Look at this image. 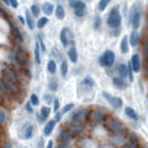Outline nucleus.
I'll list each match as a JSON object with an SVG mask.
<instances>
[{
    "label": "nucleus",
    "instance_id": "1",
    "mask_svg": "<svg viewBox=\"0 0 148 148\" xmlns=\"http://www.w3.org/2000/svg\"><path fill=\"white\" fill-rule=\"evenodd\" d=\"M121 25H122V14L120 12V8L112 7L107 16V26L109 27L113 36H117L120 34Z\"/></svg>",
    "mask_w": 148,
    "mask_h": 148
},
{
    "label": "nucleus",
    "instance_id": "2",
    "mask_svg": "<svg viewBox=\"0 0 148 148\" xmlns=\"http://www.w3.org/2000/svg\"><path fill=\"white\" fill-rule=\"evenodd\" d=\"M142 14H143V5L142 3H135L131 5L130 13H129V21L134 30H138L142 23Z\"/></svg>",
    "mask_w": 148,
    "mask_h": 148
},
{
    "label": "nucleus",
    "instance_id": "3",
    "mask_svg": "<svg viewBox=\"0 0 148 148\" xmlns=\"http://www.w3.org/2000/svg\"><path fill=\"white\" fill-rule=\"evenodd\" d=\"M1 75L9 78L10 81L17 83L18 86L22 84V75H21V73L18 72L16 68H13L12 65H4V66L1 68Z\"/></svg>",
    "mask_w": 148,
    "mask_h": 148
},
{
    "label": "nucleus",
    "instance_id": "4",
    "mask_svg": "<svg viewBox=\"0 0 148 148\" xmlns=\"http://www.w3.org/2000/svg\"><path fill=\"white\" fill-rule=\"evenodd\" d=\"M97 62H99L100 66L105 68V69H109V68H112L116 62V53L112 51V49H105V51L99 56Z\"/></svg>",
    "mask_w": 148,
    "mask_h": 148
},
{
    "label": "nucleus",
    "instance_id": "5",
    "mask_svg": "<svg viewBox=\"0 0 148 148\" xmlns=\"http://www.w3.org/2000/svg\"><path fill=\"white\" fill-rule=\"evenodd\" d=\"M34 134H35V129H34L33 123L30 122L25 123L23 126H21L18 129V139H21V140H31L34 138Z\"/></svg>",
    "mask_w": 148,
    "mask_h": 148
},
{
    "label": "nucleus",
    "instance_id": "6",
    "mask_svg": "<svg viewBox=\"0 0 148 148\" xmlns=\"http://www.w3.org/2000/svg\"><path fill=\"white\" fill-rule=\"evenodd\" d=\"M107 129L112 134H116V135H121V134L125 133V125L122 123V121L116 120V118H112V120L108 121Z\"/></svg>",
    "mask_w": 148,
    "mask_h": 148
},
{
    "label": "nucleus",
    "instance_id": "7",
    "mask_svg": "<svg viewBox=\"0 0 148 148\" xmlns=\"http://www.w3.org/2000/svg\"><path fill=\"white\" fill-rule=\"evenodd\" d=\"M60 42H61L62 47L68 48L72 43H74V36H73V33L69 27H62L61 31H60Z\"/></svg>",
    "mask_w": 148,
    "mask_h": 148
},
{
    "label": "nucleus",
    "instance_id": "8",
    "mask_svg": "<svg viewBox=\"0 0 148 148\" xmlns=\"http://www.w3.org/2000/svg\"><path fill=\"white\" fill-rule=\"evenodd\" d=\"M8 22H9L10 34L13 35L14 40L20 42V43H23V40H25V36H23V34H22V31H21V29L18 27V26L16 25L14 22H12V21H8Z\"/></svg>",
    "mask_w": 148,
    "mask_h": 148
},
{
    "label": "nucleus",
    "instance_id": "9",
    "mask_svg": "<svg viewBox=\"0 0 148 148\" xmlns=\"http://www.w3.org/2000/svg\"><path fill=\"white\" fill-rule=\"evenodd\" d=\"M129 64H130V66H131V69H133L134 73H139L142 70V60H140V56H139L138 53H134L133 56H131Z\"/></svg>",
    "mask_w": 148,
    "mask_h": 148
},
{
    "label": "nucleus",
    "instance_id": "10",
    "mask_svg": "<svg viewBox=\"0 0 148 148\" xmlns=\"http://www.w3.org/2000/svg\"><path fill=\"white\" fill-rule=\"evenodd\" d=\"M90 117H91V121L94 123H101L103 121L105 120V118H107V116H105V112L103 109H99V108H97V109H94L91 112V116H90Z\"/></svg>",
    "mask_w": 148,
    "mask_h": 148
},
{
    "label": "nucleus",
    "instance_id": "11",
    "mask_svg": "<svg viewBox=\"0 0 148 148\" xmlns=\"http://www.w3.org/2000/svg\"><path fill=\"white\" fill-rule=\"evenodd\" d=\"M0 78H1V81L5 83V86L8 87V90L10 91V94H12V95H17L18 92H20V86H18L17 83H14V82L10 81V79L7 78V77L0 75Z\"/></svg>",
    "mask_w": 148,
    "mask_h": 148
},
{
    "label": "nucleus",
    "instance_id": "12",
    "mask_svg": "<svg viewBox=\"0 0 148 148\" xmlns=\"http://www.w3.org/2000/svg\"><path fill=\"white\" fill-rule=\"evenodd\" d=\"M69 7L73 9V12H79V10H87L84 0H68Z\"/></svg>",
    "mask_w": 148,
    "mask_h": 148
},
{
    "label": "nucleus",
    "instance_id": "13",
    "mask_svg": "<svg viewBox=\"0 0 148 148\" xmlns=\"http://www.w3.org/2000/svg\"><path fill=\"white\" fill-rule=\"evenodd\" d=\"M83 129H84V125H83V122H79V121H73L72 123L69 125V133H70V135H79V134L83 131Z\"/></svg>",
    "mask_w": 148,
    "mask_h": 148
},
{
    "label": "nucleus",
    "instance_id": "14",
    "mask_svg": "<svg viewBox=\"0 0 148 148\" xmlns=\"http://www.w3.org/2000/svg\"><path fill=\"white\" fill-rule=\"evenodd\" d=\"M55 127H56V121L52 118V120H48L44 122V127H43V136H49L52 133H53Z\"/></svg>",
    "mask_w": 148,
    "mask_h": 148
},
{
    "label": "nucleus",
    "instance_id": "15",
    "mask_svg": "<svg viewBox=\"0 0 148 148\" xmlns=\"http://www.w3.org/2000/svg\"><path fill=\"white\" fill-rule=\"evenodd\" d=\"M88 116V110L84 109V108H81V109L75 110L72 116V121H79V122H83L84 120Z\"/></svg>",
    "mask_w": 148,
    "mask_h": 148
},
{
    "label": "nucleus",
    "instance_id": "16",
    "mask_svg": "<svg viewBox=\"0 0 148 148\" xmlns=\"http://www.w3.org/2000/svg\"><path fill=\"white\" fill-rule=\"evenodd\" d=\"M112 83L116 88L121 90V91H123V90L127 88V82L125 81V78H121V77H118V75L112 77Z\"/></svg>",
    "mask_w": 148,
    "mask_h": 148
},
{
    "label": "nucleus",
    "instance_id": "17",
    "mask_svg": "<svg viewBox=\"0 0 148 148\" xmlns=\"http://www.w3.org/2000/svg\"><path fill=\"white\" fill-rule=\"evenodd\" d=\"M68 57H69V61L73 62V64H77L78 61V51H77L75 44L72 43L69 47H68Z\"/></svg>",
    "mask_w": 148,
    "mask_h": 148
},
{
    "label": "nucleus",
    "instance_id": "18",
    "mask_svg": "<svg viewBox=\"0 0 148 148\" xmlns=\"http://www.w3.org/2000/svg\"><path fill=\"white\" fill-rule=\"evenodd\" d=\"M79 86H81V87H83V88L86 90V91H90V90H91V88H94V87H95L94 78H92V77H90V75L84 77V78L81 81V83H79Z\"/></svg>",
    "mask_w": 148,
    "mask_h": 148
},
{
    "label": "nucleus",
    "instance_id": "19",
    "mask_svg": "<svg viewBox=\"0 0 148 148\" xmlns=\"http://www.w3.org/2000/svg\"><path fill=\"white\" fill-rule=\"evenodd\" d=\"M129 44L130 47H136L139 43V39H140V34H139L138 30H133L130 34H129Z\"/></svg>",
    "mask_w": 148,
    "mask_h": 148
},
{
    "label": "nucleus",
    "instance_id": "20",
    "mask_svg": "<svg viewBox=\"0 0 148 148\" xmlns=\"http://www.w3.org/2000/svg\"><path fill=\"white\" fill-rule=\"evenodd\" d=\"M108 103H109L110 107H112L113 109H116V110H120L121 108L123 107V100L121 99L120 96H112Z\"/></svg>",
    "mask_w": 148,
    "mask_h": 148
},
{
    "label": "nucleus",
    "instance_id": "21",
    "mask_svg": "<svg viewBox=\"0 0 148 148\" xmlns=\"http://www.w3.org/2000/svg\"><path fill=\"white\" fill-rule=\"evenodd\" d=\"M25 22H26V25H27L29 30L33 31L34 29H35V20H34V17L31 16V13L29 9L25 10Z\"/></svg>",
    "mask_w": 148,
    "mask_h": 148
},
{
    "label": "nucleus",
    "instance_id": "22",
    "mask_svg": "<svg viewBox=\"0 0 148 148\" xmlns=\"http://www.w3.org/2000/svg\"><path fill=\"white\" fill-rule=\"evenodd\" d=\"M129 49H130L129 38H127V35H125V36H122V39H121V42H120V51H121V53L126 55L129 52Z\"/></svg>",
    "mask_w": 148,
    "mask_h": 148
},
{
    "label": "nucleus",
    "instance_id": "23",
    "mask_svg": "<svg viewBox=\"0 0 148 148\" xmlns=\"http://www.w3.org/2000/svg\"><path fill=\"white\" fill-rule=\"evenodd\" d=\"M38 113H39V116L42 117L43 122H46V121H48V118H49V116H51L52 112H51V108H49L48 105H43Z\"/></svg>",
    "mask_w": 148,
    "mask_h": 148
},
{
    "label": "nucleus",
    "instance_id": "24",
    "mask_svg": "<svg viewBox=\"0 0 148 148\" xmlns=\"http://www.w3.org/2000/svg\"><path fill=\"white\" fill-rule=\"evenodd\" d=\"M34 60L38 65L42 64V52H40V47H39L38 40H35L34 43Z\"/></svg>",
    "mask_w": 148,
    "mask_h": 148
},
{
    "label": "nucleus",
    "instance_id": "25",
    "mask_svg": "<svg viewBox=\"0 0 148 148\" xmlns=\"http://www.w3.org/2000/svg\"><path fill=\"white\" fill-rule=\"evenodd\" d=\"M40 9H42V12L46 14V17H49V16L53 14V12H55V5L52 4V3H44Z\"/></svg>",
    "mask_w": 148,
    "mask_h": 148
},
{
    "label": "nucleus",
    "instance_id": "26",
    "mask_svg": "<svg viewBox=\"0 0 148 148\" xmlns=\"http://www.w3.org/2000/svg\"><path fill=\"white\" fill-rule=\"evenodd\" d=\"M46 69H47V73H48V74H51V75H55L56 72H57V64H56V61H55L53 59H49L48 61H47Z\"/></svg>",
    "mask_w": 148,
    "mask_h": 148
},
{
    "label": "nucleus",
    "instance_id": "27",
    "mask_svg": "<svg viewBox=\"0 0 148 148\" xmlns=\"http://www.w3.org/2000/svg\"><path fill=\"white\" fill-rule=\"evenodd\" d=\"M125 114L127 118H130L131 121H138L139 120V116L138 113L135 112V109L131 107H125Z\"/></svg>",
    "mask_w": 148,
    "mask_h": 148
},
{
    "label": "nucleus",
    "instance_id": "28",
    "mask_svg": "<svg viewBox=\"0 0 148 148\" xmlns=\"http://www.w3.org/2000/svg\"><path fill=\"white\" fill-rule=\"evenodd\" d=\"M57 139H59L61 143H69V142H70V133H69V130L62 129V130L59 133V135H57Z\"/></svg>",
    "mask_w": 148,
    "mask_h": 148
},
{
    "label": "nucleus",
    "instance_id": "29",
    "mask_svg": "<svg viewBox=\"0 0 148 148\" xmlns=\"http://www.w3.org/2000/svg\"><path fill=\"white\" fill-rule=\"evenodd\" d=\"M55 16H56V18L59 21H61V20H64L65 18V9H64V7H62V4H57L56 7H55Z\"/></svg>",
    "mask_w": 148,
    "mask_h": 148
},
{
    "label": "nucleus",
    "instance_id": "30",
    "mask_svg": "<svg viewBox=\"0 0 148 148\" xmlns=\"http://www.w3.org/2000/svg\"><path fill=\"white\" fill-rule=\"evenodd\" d=\"M8 121H9V114H8V110L4 109V108H1V105H0V125H1V126L7 125Z\"/></svg>",
    "mask_w": 148,
    "mask_h": 148
},
{
    "label": "nucleus",
    "instance_id": "31",
    "mask_svg": "<svg viewBox=\"0 0 148 148\" xmlns=\"http://www.w3.org/2000/svg\"><path fill=\"white\" fill-rule=\"evenodd\" d=\"M48 22H49L48 17H46V16H43V17H39L38 21L35 22V27H38L39 30H43V29L46 27L47 25H48Z\"/></svg>",
    "mask_w": 148,
    "mask_h": 148
},
{
    "label": "nucleus",
    "instance_id": "32",
    "mask_svg": "<svg viewBox=\"0 0 148 148\" xmlns=\"http://www.w3.org/2000/svg\"><path fill=\"white\" fill-rule=\"evenodd\" d=\"M48 88L51 92H56L59 90V79L52 77V78L48 79Z\"/></svg>",
    "mask_w": 148,
    "mask_h": 148
},
{
    "label": "nucleus",
    "instance_id": "33",
    "mask_svg": "<svg viewBox=\"0 0 148 148\" xmlns=\"http://www.w3.org/2000/svg\"><path fill=\"white\" fill-rule=\"evenodd\" d=\"M68 72H69V64H68L66 60H61V64H60V74H61L62 78L68 75Z\"/></svg>",
    "mask_w": 148,
    "mask_h": 148
},
{
    "label": "nucleus",
    "instance_id": "34",
    "mask_svg": "<svg viewBox=\"0 0 148 148\" xmlns=\"http://www.w3.org/2000/svg\"><path fill=\"white\" fill-rule=\"evenodd\" d=\"M117 74L121 78H126L127 77V65L126 64H120L117 66Z\"/></svg>",
    "mask_w": 148,
    "mask_h": 148
},
{
    "label": "nucleus",
    "instance_id": "35",
    "mask_svg": "<svg viewBox=\"0 0 148 148\" xmlns=\"http://www.w3.org/2000/svg\"><path fill=\"white\" fill-rule=\"evenodd\" d=\"M29 10H30L31 16H33L34 18H35V17H36V18H39V17H40L42 9H40V7H39L38 4H33V5H31V7H30V9H29Z\"/></svg>",
    "mask_w": 148,
    "mask_h": 148
},
{
    "label": "nucleus",
    "instance_id": "36",
    "mask_svg": "<svg viewBox=\"0 0 148 148\" xmlns=\"http://www.w3.org/2000/svg\"><path fill=\"white\" fill-rule=\"evenodd\" d=\"M101 27H103V20L99 14H96L94 17V30L95 31H101Z\"/></svg>",
    "mask_w": 148,
    "mask_h": 148
},
{
    "label": "nucleus",
    "instance_id": "37",
    "mask_svg": "<svg viewBox=\"0 0 148 148\" xmlns=\"http://www.w3.org/2000/svg\"><path fill=\"white\" fill-rule=\"evenodd\" d=\"M112 3V0H100L99 4H97V10H100V12H103V10L107 9V7Z\"/></svg>",
    "mask_w": 148,
    "mask_h": 148
},
{
    "label": "nucleus",
    "instance_id": "38",
    "mask_svg": "<svg viewBox=\"0 0 148 148\" xmlns=\"http://www.w3.org/2000/svg\"><path fill=\"white\" fill-rule=\"evenodd\" d=\"M29 101L31 103V105L33 107H38L39 103H40V100H39V96L36 94H31L30 95V99H29Z\"/></svg>",
    "mask_w": 148,
    "mask_h": 148
},
{
    "label": "nucleus",
    "instance_id": "39",
    "mask_svg": "<svg viewBox=\"0 0 148 148\" xmlns=\"http://www.w3.org/2000/svg\"><path fill=\"white\" fill-rule=\"evenodd\" d=\"M51 53H52V56H53L55 61H56V60H62V53L56 48V47H53V48L51 49Z\"/></svg>",
    "mask_w": 148,
    "mask_h": 148
},
{
    "label": "nucleus",
    "instance_id": "40",
    "mask_svg": "<svg viewBox=\"0 0 148 148\" xmlns=\"http://www.w3.org/2000/svg\"><path fill=\"white\" fill-rule=\"evenodd\" d=\"M73 108H74V104H73V103H68L66 105H64V107H62V109L60 110V113L64 116V114H66V113H69L70 110L73 109Z\"/></svg>",
    "mask_w": 148,
    "mask_h": 148
},
{
    "label": "nucleus",
    "instance_id": "41",
    "mask_svg": "<svg viewBox=\"0 0 148 148\" xmlns=\"http://www.w3.org/2000/svg\"><path fill=\"white\" fill-rule=\"evenodd\" d=\"M23 110H25L27 114H33V113H34V107L31 105L30 101H26L25 103V105H23Z\"/></svg>",
    "mask_w": 148,
    "mask_h": 148
},
{
    "label": "nucleus",
    "instance_id": "42",
    "mask_svg": "<svg viewBox=\"0 0 148 148\" xmlns=\"http://www.w3.org/2000/svg\"><path fill=\"white\" fill-rule=\"evenodd\" d=\"M52 104H53V112H55V113L59 112V110H60V107H61V103H60V100L55 97L53 101H52Z\"/></svg>",
    "mask_w": 148,
    "mask_h": 148
},
{
    "label": "nucleus",
    "instance_id": "43",
    "mask_svg": "<svg viewBox=\"0 0 148 148\" xmlns=\"http://www.w3.org/2000/svg\"><path fill=\"white\" fill-rule=\"evenodd\" d=\"M43 99H44V101H46L47 104H51V103L53 101L55 97L52 96V94H48V92H46V94H44V96H43Z\"/></svg>",
    "mask_w": 148,
    "mask_h": 148
},
{
    "label": "nucleus",
    "instance_id": "44",
    "mask_svg": "<svg viewBox=\"0 0 148 148\" xmlns=\"http://www.w3.org/2000/svg\"><path fill=\"white\" fill-rule=\"evenodd\" d=\"M127 78H129L130 82L134 81V72H133V69H131V66H130L129 62H127Z\"/></svg>",
    "mask_w": 148,
    "mask_h": 148
},
{
    "label": "nucleus",
    "instance_id": "45",
    "mask_svg": "<svg viewBox=\"0 0 148 148\" xmlns=\"http://www.w3.org/2000/svg\"><path fill=\"white\" fill-rule=\"evenodd\" d=\"M1 148H16L14 142H12V140H5V142H3Z\"/></svg>",
    "mask_w": 148,
    "mask_h": 148
},
{
    "label": "nucleus",
    "instance_id": "46",
    "mask_svg": "<svg viewBox=\"0 0 148 148\" xmlns=\"http://www.w3.org/2000/svg\"><path fill=\"white\" fill-rule=\"evenodd\" d=\"M86 13H87V10H79V12H74V16L77 18H83L86 16Z\"/></svg>",
    "mask_w": 148,
    "mask_h": 148
},
{
    "label": "nucleus",
    "instance_id": "47",
    "mask_svg": "<svg viewBox=\"0 0 148 148\" xmlns=\"http://www.w3.org/2000/svg\"><path fill=\"white\" fill-rule=\"evenodd\" d=\"M101 96L104 97V99L107 100V101H109V100H110V97H112L113 95H112V94H109V92H108V91H103V92H101Z\"/></svg>",
    "mask_w": 148,
    "mask_h": 148
},
{
    "label": "nucleus",
    "instance_id": "48",
    "mask_svg": "<svg viewBox=\"0 0 148 148\" xmlns=\"http://www.w3.org/2000/svg\"><path fill=\"white\" fill-rule=\"evenodd\" d=\"M8 1H9V5L13 9H17L18 8V0H8Z\"/></svg>",
    "mask_w": 148,
    "mask_h": 148
},
{
    "label": "nucleus",
    "instance_id": "49",
    "mask_svg": "<svg viewBox=\"0 0 148 148\" xmlns=\"http://www.w3.org/2000/svg\"><path fill=\"white\" fill-rule=\"evenodd\" d=\"M61 117H62V114L60 113V110H59V112L55 113V118H53V120L56 121V123H57V122H60V121H61Z\"/></svg>",
    "mask_w": 148,
    "mask_h": 148
},
{
    "label": "nucleus",
    "instance_id": "50",
    "mask_svg": "<svg viewBox=\"0 0 148 148\" xmlns=\"http://www.w3.org/2000/svg\"><path fill=\"white\" fill-rule=\"evenodd\" d=\"M36 148H44V139H43V138H39V139H38Z\"/></svg>",
    "mask_w": 148,
    "mask_h": 148
},
{
    "label": "nucleus",
    "instance_id": "51",
    "mask_svg": "<svg viewBox=\"0 0 148 148\" xmlns=\"http://www.w3.org/2000/svg\"><path fill=\"white\" fill-rule=\"evenodd\" d=\"M143 55H144V57H148V40L146 42V44H144V47H143Z\"/></svg>",
    "mask_w": 148,
    "mask_h": 148
},
{
    "label": "nucleus",
    "instance_id": "52",
    "mask_svg": "<svg viewBox=\"0 0 148 148\" xmlns=\"http://www.w3.org/2000/svg\"><path fill=\"white\" fill-rule=\"evenodd\" d=\"M17 20H18V22H20L21 25H26V22H25V17H22V16H17Z\"/></svg>",
    "mask_w": 148,
    "mask_h": 148
},
{
    "label": "nucleus",
    "instance_id": "53",
    "mask_svg": "<svg viewBox=\"0 0 148 148\" xmlns=\"http://www.w3.org/2000/svg\"><path fill=\"white\" fill-rule=\"evenodd\" d=\"M44 148H53V140H48V143L44 146Z\"/></svg>",
    "mask_w": 148,
    "mask_h": 148
},
{
    "label": "nucleus",
    "instance_id": "54",
    "mask_svg": "<svg viewBox=\"0 0 148 148\" xmlns=\"http://www.w3.org/2000/svg\"><path fill=\"white\" fill-rule=\"evenodd\" d=\"M126 148H138L135 146V143H129L127 146H126Z\"/></svg>",
    "mask_w": 148,
    "mask_h": 148
},
{
    "label": "nucleus",
    "instance_id": "55",
    "mask_svg": "<svg viewBox=\"0 0 148 148\" xmlns=\"http://www.w3.org/2000/svg\"><path fill=\"white\" fill-rule=\"evenodd\" d=\"M3 1V4H5V5H9V1H8V0H1Z\"/></svg>",
    "mask_w": 148,
    "mask_h": 148
},
{
    "label": "nucleus",
    "instance_id": "56",
    "mask_svg": "<svg viewBox=\"0 0 148 148\" xmlns=\"http://www.w3.org/2000/svg\"><path fill=\"white\" fill-rule=\"evenodd\" d=\"M146 69H147V72H148V57L146 59Z\"/></svg>",
    "mask_w": 148,
    "mask_h": 148
},
{
    "label": "nucleus",
    "instance_id": "57",
    "mask_svg": "<svg viewBox=\"0 0 148 148\" xmlns=\"http://www.w3.org/2000/svg\"><path fill=\"white\" fill-rule=\"evenodd\" d=\"M1 101H3V95L0 94V104H1Z\"/></svg>",
    "mask_w": 148,
    "mask_h": 148
},
{
    "label": "nucleus",
    "instance_id": "58",
    "mask_svg": "<svg viewBox=\"0 0 148 148\" xmlns=\"http://www.w3.org/2000/svg\"><path fill=\"white\" fill-rule=\"evenodd\" d=\"M20 148H27V146H22V147H20Z\"/></svg>",
    "mask_w": 148,
    "mask_h": 148
},
{
    "label": "nucleus",
    "instance_id": "59",
    "mask_svg": "<svg viewBox=\"0 0 148 148\" xmlns=\"http://www.w3.org/2000/svg\"><path fill=\"white\" fill-rule=\"evenodd\" d=\"M0 148H1V144H0Z\"/></svg>",
    "mask_w": 148,
    "mask_h": 148
},
{
    "label": "nucleus",
    "instance_id": "60",
    "mask_svg": "<svg viewBox=\"0 0 148 148\" xmlns=\"http://www.w3.org/2000/svg\"><path fill=\"white\" fill-rule=\"evenodd\" d=\"M90 1H91V0H90Z\"/></svg>",
    "mask_w": 148,
    "mask_h": 148
}]
</instances>
